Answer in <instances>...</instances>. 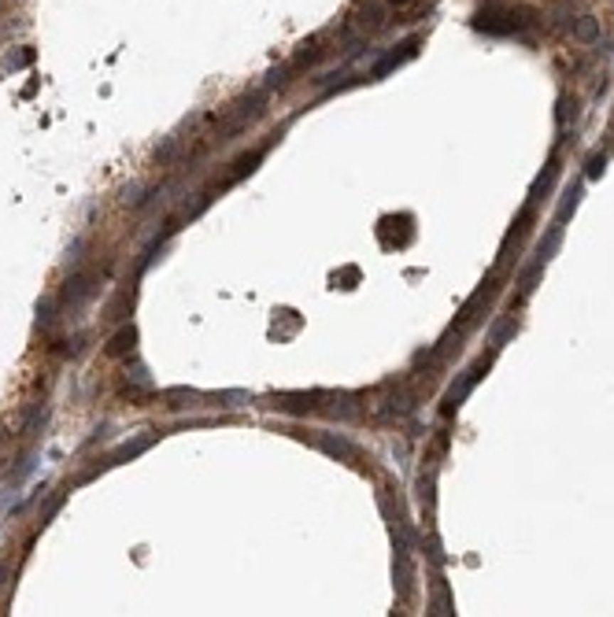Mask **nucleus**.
Listing matches in <instances>:
<instances>
[{
  "label": "nucleus",
  "instance_id": "39448f33",
  "mask_svg": "<svg viewBox=\"0 0 614 617\" xmlns=\"http://www.w3.org/2000/svg\"><path fill=\"white\" fill-rule=\"evenodd\" d=\"M30 60H33V48H23V52H15V55H11L8 63H11V67H26Z\"/></svg>",
  "mask_w": 614,
  "mask_h": 617
},
{
  "label": "nucleus",
  "instance_id": "423d86ee",
  "mask_svg": "<svg viewBox=\"0 0 614 617\" xmlns=\"http://www.w3.org/2000/svg\"><path fill=\"white\" fill-rule=\"evenodd\" d=\"M8 573H11V569H8V562H0V584L8 581Z\"/></svg>",
  "mask_w": 614,
  "mask_h": 617
},
{
  "label": "nucleus",
  "instance_id": "20e7f679",
  "mask_svg": "<svg viewBox=\"0 0 614 617\" xmlns=\"http://www.w3.org/2000/svg\"><path fill=\"white\" fill-rule=\"evenodd\" d=\"M573 37H578L581 45H592L600 37V23L592 15H581V18H573Z\"/></svg>",
  "mask_w": 614,
  "mask_h": 617
},
{
  "label": "nucleus",
  "instance_id": "0eeeda50",
  "mask_svg": "<svg viewBox=\"0 0 614 617\" xmlns=\"http://www.w3.org/2000/svg\"><path fill=\"white\" fill-rule=\"evenodd\" d=\"M388 4H411V0H388Z\"/></svg>",
  "mask_w": 614,
  "mask_h": 617
},
{
  "label": "nucleus",
  "instance_id": "f03ea898",
  "mask_svg": "<svg viewBox=\"0 0 614 617\" xmlns=\"http://www.w3.org/2000/svg\"><path fill=\"white\" fill-rule=\"evenodd\" d=\"M134 340H137V329L134 326H122L115 336H111V340H107V355H111V359H122V355L126 351H134Z\"/></svg>",
  "mask_w": 614,
  "mask_h": 617
},
{
  "label": "nucleus",
  "instance_id": "f257e3e1",
  "mask_svg": "<svg viewBox=\"0 0 614 617\" xmlns=\"http://www.w3.org/2000/svg\"><path fill=\"white\" fill-rule=\"evenodd\" d=\"M97 289H100V270H78V274H74L70 281H67L60 304H63V307H78V304H85Z\"/></svg>",
  "mask_w": 614,
  "mask_h": 617
},
{
  "label": "nucleus",
  "instance_id": "7ed1b4c3",
  "mask_svg": "<svg viewBox=\"0 0 614 617\" xmlns=\"http://www.w3.org/2000/svg\"><path fill=\"white\" fill-rule=\"evenodd\" d=\"M356 26L366 30V33L381 30V26H385V8H381V4H366V8L359 11V18H356Z\"/></svg>",
  "mask_w": 614,
  "mask_h": 617
}]
</instances>
